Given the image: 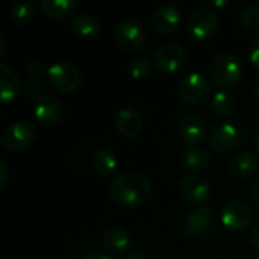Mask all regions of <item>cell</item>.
I'll return each mask as SVG.
<instances>
[{"label":"cell","instance_id":"obj_14","mask_svg":"<svg viewBox=\"0 0 259 259\" xmlns=\"http://www.w3.org/2000/svg\"><path fill=\"white\" fill-rule=\"evenodd\" d=\"M179 191L182 197L193 205H205L211 197V187L206 179L199 175H188L181 181Z\"/></svg>","mask_w":259,"mask_h":259},{"label":"cell","instance_id":"obj_29","mask_svg":"<svg viewBox=\"0 0 259 259\" xmlns=\"http://www.w3.org/2000/svg\"><path fill=\"white\" fill-rule=\"evenodd\" d=\"M41 91H42V80L26 77V80L23 82V91H21L24 96L36 99L38 96H41Z\"/></svg>","mask_w":259,"mask_h":259},{"label":"cell","instance_id":"obj_36","mask_svg":"<svg viewBox=\"0 0 259 259\" xmlns=\"http://www.w3.org/2000/svg\"><path fill=\"white\" fill-rule=\"evenodd\" d=\"M82 259H115L109 255H105V253H97V252H91L88 255H85Z\"/></svg>","mask_w":259,"mask_h":259},{"label":"cell","instance_id":"obj_1","mask_svg":"<svg viewBox=\"0 0 259 259\" xmlns=\"http://www.w3.org/2000/svg\"><path fill=\"white\" fill-rule=\"evenodd\" d=\"M153 188L150 181L135 171H123L115 175L109 185V199L123 209H138L152 197Z\"/></svg>","mask_w":259,"mask_h":259},{"label":"cell","instance_id":"obj_30","mask_svg":"<svg viewBox=\"0 0 259 259\" xmlns=\"http://www.w3.org/2000/svg\"><path fill=\"white\" fill-rule=\"evenodd\" d=\"M249 59H250L252 65L259 70V33L252 39V42L249 46Z\"/></svg>","mask_w":259,"mask_h":259},{"label":"cell","instance_id":"obj_38","mask_svg":"<svg viewBox=\"0 0 259 259\" xmlns=\"http://www.w3.org/2000/svg\"><path fill=\"white\" fill-rule=\"evenodd\" d=\"M253 97H255V102L259 105V79L255 83V88H253Z\"/></svg>","mask_w":259,"mask_h":259},{"label":"cell","instance_id":"obj_23","mask_svg":"<svg viewBox=\"0 0 259 259\" xmlns=\"http://www.w3.org/2000/svg\"><path fill=\"white\" fill-rule=\"evenodd\" d=\"M77 3L74 0H42L41 9L46 17L55 21L67 20L76 11Z\"/></svg>","mask_w":259,"mask_h":259},{"label":"cell","instance_id":"obj_9","mask_svg":"<svg viewBox=\"0 0 259 259\" xmlns=\"http://www.w3.org/2000/svg\"><path fill=\"white\" fill-rule=\"evenodd\" d=\"M222 225L231 232H243L253 222V209L243 200H231L220 211Z\"/></svg>","mask_w":259,"mask_h":259},{"label":"cell","instance_id":"obj_10","mask_svg":"<svg viewBox=\"0 0 259 259\" xmlns=\"http://www.w3.org/2000/svg\"><path fill=\"white\" fill-rule=\"evenodd\" d=\"M115 41L127 53H138L146 46V29L137 20H123L115 27Z\"/></svg>","mask_w":259,"mask_h":259},{"label":"cell","instance_id":"obj_40","mask_svg":"<svg viewBox=\"0 0 259 259\" xmlns=\"http://www.w3.org/2000/svg\"><path fill=\"white\" fill-rule=\"evenodd\" d=\"M256 259H259V258H256Z\"/></svg>","mask_w":259,"mask_h":259},{"label":"cell","instance_id":"obj_4","mask_svg":"<svg viewBox=\"0 0 259 259\" xmlns=\"http://www.w3.org/2000/svg\"><path fill=\"white\" fill-rule=\"evenodd\" d=\"M217 212L208 205L190 211L184 222V235L193 243H203L212 237L217 229Z\"/></svg>","mask_w":259,"mask_h":259},{"label":"cell","instance_id":"obj_6","mask_svg":"<svg viewBox=\"0 0 259 259\" xmlns=\"http://www.w3.org/2000/svg\"><path fill=\"white\" fill-rule=\"evenodd\" d=\"M219 23V14L208 6H202L190 14L185 23V32L188 38L194 41H203L211 38L217 32Z\"/></svg>","mask_w":259,"mask_h":259},{"label":"cell","instance_id":"obj_27","mask_svg":"<svg viewBox=\"0 0 259 259\" xmlns=\"http://www.w3.org/2000/svg\"><path fill=\"white\" fill-rule=\"evenodd\" d=\"M240 23L247 29H255L259 26V8L255 5H246L238 12Z\"/></svg>","mask_w":259,"mask_h":259},{"label":"cell","instance_id":"obj_37","mask_svg":"<svg viewBox=\"0 0 259 259\" xmlns=\"http://www.w3.org/2000/svg\"><path fill=\"white\" fill-rule=\"evenodd\" d=\"M6 52V42H5V36L0 35V56H3Z\"/></svg>","mask_w":259,"mask_h":259},{"label":"cell","instance_id":"obj_34","mask_svg":"<svg viewBox=\"0 0 259 259\" xmlns=\"http://www.w3.org/2000/svg\"><path fill=\"white\" fill-rule=\"evenodd\" d=\"M8 181V167H6V162L2 159L0 161V187H5Z\"/></svg>","mask_w":259,"mask_h":259},{"label":"cell","instance_id":"obj_8","mask_svg":"<svg viewBox=\"0 0 259 259\" xmlns=\"http://www.w3.org/2000/svg\"><path fill=\"white\" fill-rule=\"evenodd\" d=\"M187 62V50L179 42H164L153 55V65L162 74H175L184 68Z\"/></svg>","mask_w":259,"mask_h":259},{"label":"cell","instance_id":"obj_33","mask_svg":"<svg viewBox=\"0 0 259 259\" xmlns=\"http://www.w3.org/2000/svg\"><path fill=\"white\" fill-rule=\"evenodd\" d=\"M250 241H252L253 247L259 250V220L256 222V223H255V226H253V229H252V234H250Z\"/></svg>","mask_w":259,"mask_h":259},{"label":"cell","instance_id":"obj_39","mask_svg":"<svg viewBox=\"0 0 259 259\" xmlns=\"http://www.w3.org/2000/svg\"><path fill=\"white\" fill-rule=\"evenodd\" d=\"M255 149H256V152H258L259 155V126L258 129H256V132H255Z\"/></svg>","mask_w":259,"mask_h":259},{"label":"cell","instance_id":"obj_16","mask_svg":"<svg viewBox=\"0 0 259 259\" xmlns=\"http://www.w3.org/2000/svg\"><path fill=\"white\" fill-rule=\"evenodd\" d=\"M259 167V155L252 152V150H243L235 153L231 161H229V175L238 181L241 179H247L252 175H255V171Z\"/></svg>","mask_w":259,"mask_h":259},{"label":"cell","instance_id":"obj_25","mask_svg":"<svg viewBox=\"0 0 259 259\" xmlns=\"http://www.w3.org/2000/svg\"><path fill=\"white\" fill-rule=\"evenodd\" d=\"M33 5L27 0H20L11 8V18L17 26H26L33 18Z\"/></svg>","mask_w":259,"mask_h":259},{"label":"cell","instance_id":"obj_22","mask_svg":"<svg viewBox=\"0 0 259 259\" xmlns=\"http://www.w3.org/2000/svg\"><path fill=\"white\" fill-rule=\"evenodd\" d=\"M91 165H93V170L99 176L109 178L115 173V170L118 167V159L111 149L100 147L94 152V155L91 158Z\"/></svg>","mask_w":259,"mask_h":259},{"label":"cell","instance_id":"obj_15","mask_svg":"<svg viewBox=\"0 0 259 259\" xmlns=\"http://www.w3.org/2000/svg\"><path fill=\"white\" fill-rule=\"evenodd\" d=\"M178 132H179L181 138L191 147H197L208 137L206 123L203 121V118H200L199 115H194V114L184 115L179 120Z\"/></svg>","mask_w":259,"mask_h":259},{"label":"cell","instance_id":"obj_12","mask_svg":"<svg viewBox=\"0 0 259 259\" xmlns=\"http://www.w3.org/2000/svg\"><path fill=\"white\" fill-rule=\"evenodd\" d=\"M32 114L42 126H55L62 120L64 106L61 100L52 94H41L32 102Z\"/></svg>","mask_w":259,"mask_h":259},{"label":"cell","instance_id":"obj_17","mask_svg":"<svg viewBox=\"0 0 259 259\" xmlns=\"http://www.w3.org/2000/svg\"><path fill=\"white\" fill-rule=\"evenodd\" d=\"M143 117L134 108H123L117 112L115 117V127L117 132L124 138H135L143 131Z\"/></svg>","mask_w":259,"mask_h":259},{"label":"cell","instance_id":"obj_24","mask_svg":"<svg viewBox=\"0 0 259 259\" xmlns=\"http://www.w3.org/2000/svg\"><path fill=\"white\" fill-rule=\"evenodd\" d=\"M211 106L219 117L226 120L228 117H231L237 111L238 100H237V96L234 93H231L228 90H220L212 96Z\"/></svg>","mask_w":259,"mask_h":259},{"label":"cell","instance_id":"obj_31","mask_svg":"<svg viewBox=\"0 0 259 259\" xmlns=\"http://www.w3.org/2000/svg\"><path fill=\"white\" fill-rule=\"evenodd\" d=\"M229 5H231V3H229L228 0H214V2H209L208 8H211V9H214V11L217 12V11H222V9L228 8Z\"/></svg>","mask_w":259,"mask_h":259},{"label":"cell","instance_id":"obj_11","mask_svg":"<svg viewBox=\"0 0 259 259\" xmlns=\"http://www.w3.org/2000/svg\"><path fill=\"white\" fill-rule=\"evenodd\" d=\"M35 140V131L30 124L24 121L9 123L0 137L2 146L9 152H21L27 149Z\"/></svg>","mask_w":259,"mask_h":259},{"label":"cell","instance_id":"obj_18","mask_svg":"<svg viewBox=\"0 0 259 259\" xmlns=\"http://www.w3.org/2000/svg\"><path fill=\"white\" fill-rule=\"evenodd\" d=\"M131 246V235L123 228H109L102 237V247L109 256L124 255Z\"/></svg>","mask_w":259,"mask_h":259},{"label":"cell","instance_id":"obj_21","mask_svg":"<svg viewBox=\"0 0 259 259\" xmlns=\"http://www.w3.org/2000/svg\"><path fill=\"white\" fill-rule=\"evenodd\" d=\"M23 91V82L17 77L14 70L5 64L0 62V102L8 103L18 97V94Z\"/></svg>","mask_w":259,"mask_h":259},{"label":"cell","instance_id":"obj_7","mask_svg":"<svg viewBox=\"0 0 259 259\" xmlns=\"http://www.w3.org/2000/svg\"><path fill=\"white\" fill-rule=\"evenodd\" d=\"M178 96L188 105H203L211 96V85L200 71H191L178 82Z\"/></svg>","mask_w":259,"mask_h":259},{"label":"cell","instance_id":"obj_3","mask_svg":"<svg viewBox=\"0 0 259 259\" xmlns=\"http://www.w3.org/2000/svg\"><path fill=\"white\" fill-rule=\"evenodd\" d=\"M244 73V65L240 56L235 53H222L209 64V80L217 88L226 90L240 82Z\"/></svg>","mask_w":259,"mask_h":259},{"label":"cell","instance_id":"obj_26","mask_svg":"<svg viewBox=\"0 0 259 259\" xmlns=\"http://www.w3.org/2000/svg\"><path fill=\"white\" fill-rule=\"evenodd\" d=\"M153 67L155 65L149 58H137L129 65V74H131L132 79L141 80V79H146V77H149L152 74Z\"/></svg>","mask_w":259,"mask_h":259},{"label":"cell","instance_id":"obj_5","mask_svg":"<svg viewBox=\"0 0 259 259\" xmlns=\"http://www.w3.org/2000/svg\"><path fill=\"white\" fill-rule=\"evenodd\" d=\"M49 83L61 94H70L82 85V73L77 65L70 61H55L49 65Z\"/></svg>","mask_w":259,"mask_h":259},{"label":"cell","instance_id":"obj_35","mask_svg":"<svg viewBox=\"0 0 259 259\" xmlns=\"http://www.w3.org/2000/svg\"><path fill=\"white\" fill-rule=\"evenodd\" d=\"M252 200L259 208V179L252 185Z\"/></svg>","mask_w":259,"mask_h":259},{"label":"cell","instance_id":"obj_2","mask_svg":"<svg viewBox=\"0 0 259 259\" xmlns=\"http://www.w3.org/2000/svg\"><path fill=\"white\" fill-rule=\"evenodd\" d=\"M249 138L247 126L235 118H226L214 123L208 131V146L222 155L240 150Z\"/></svg>","mask_w":259,"mask_h":259},{"label":"cell","instance_id":"obj_19","mask_svg":"<svg viewBox=\"0 0 259 259\" xmlns=\"http://www.w3.org/2000/svg\"><path fill=\"white\" fill-rule=\"evenodd\" d=\"M211 164V153L203 147H188L181 156V165L184 171L190 175H199Z\"/></svg>","mask_w":259,"mask_h":259},{"label":"cell","instance_id":"obj_32","mask_svg":"<svg viewBox=\"0 0 259 259\" xmlns=\"http://www.w3.org/2000/svg\"><path fill=\"white\" fill-rule=\"evenodd\" d=\"M124 259H149L147 256V253L144 252V250H141V249H134L132 252H129Z\"/></svg>","mask_w":259,"mask_h":259},{"label":"cell","instance_id":"obj_13","mask_svg":"<svg viewBox=\"0 0 259 259\" xmlns=\"http://www.w3.org/2000/svg\"><path fill=\"white\" fill-rule=\"evenodd\" d=\"M150 21L158 33L168 35L179 29L182 21V11L173 3H162L153 9Z\"/></svg>","mask_w":259,"mask_h":259},{"label":"cell","instance_id":"obj_20","mask_svg":"<svg viewBox=\"0 0 259 259\" xmlns=\"http://www.w3.org/2000/svg\"><path fill=\"white\" fill-rule=\"evenodd\" d=\"M70 29L73 30V33L77 38L87 39V41L96 39L100 35V23H99V20L94 15L85 14V12L74 14L71 17Z\"/></svg>","mask_w":259,"mask_h":259},{"label":"cell","instance_id":"obj_28","mask_svg":"<svg viewBox=\"0 0 259 259\" xmlns=\"http://www.w3.org/2000/svg\"><path fill=\"white\" fill-rule=\"evenodd\" d=\"M24 71H26L27 77L42 80V77H46L47 73H49V67L44 62L38 61V59H32L24 65Z\"/></svg>","mask_w":259,"mask_h":259}]
</instances>
